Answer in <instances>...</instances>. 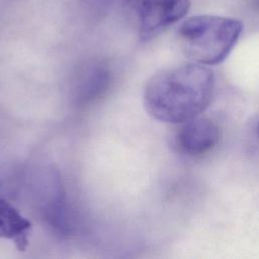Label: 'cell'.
<instances>
[{"label": "cell", "mask_w": 259, "mask_h": 259, "mask_svg": "<svg viewBox=\"0 0 259 259\" xmlns=\"http://www.w3.org/2000/svg\"><path fill=\"white\" fill-rule=\"evenodd\" d=\"M213 91L214 76L208 68L182 65L151 77L145 87L144 104L154 118L181 123L201 113L208 106Z\"/></svg>", "instance_id": "obj_1"}, {"label": "cell", "mask_w": 259, "mask_h": 259, "mask_svg": "<svg viewBox=\"0 0 259 259\" xmlns=\"http://www.w3.org/2000/svg\"><path fill=\"white\" fill-rule=\"evenodd\" d=\"M243 30L234 18L197 15L187 18L178 34L184 54L198 64L215 65L223 62L236 46Z\"/></svg>", "instance_id": "obj_2"}, {"label": "cell", "mask_w": 259, "mask_h": 259, "mask_svg": "<svg viewBox=\"0 0 259 259\" xmlns=\"http://www.w3.org/2000/svg\"><path fill=\"white\" fill-rule=\"evenodd\" d=\"M124 8L138 23L142 40H148L183 18L189 0H123Z\"/></svg>", "instance_id": "obj_3"}, {"label": "cell", "mask_w": 259, "mask_h": 259, "mask_svg": "<svg viewBox=\"0 0 259 259\" xmlns=\"http://www.w3.org/2000/svg\"><path fill=\"white\" fill-rule=\"evenodd\" d=\"M220 139L218 124L206 117H193L180 127L177 144L189 156H201L211 151Z\"/></svg>", "instance_id": "obj_4"}, {"label": "cell", "mask_w": 259, "mask_h": 259, "mask_svg": "<svg viewBox=\"0 0 259 259\" xmlns=\"http://www.w3.org/2000/svg\"><path fill=\"white\" fill-rule=\"evenodd\" d=\"M30 232L31 223L9 202L0 199V239L9 240L19 251H24Z\"/></svg>", "instance_id": "obj_5"}, {"label": "cell", "mask_w": 259, "mask_h": 259, "mask_svg": "<svg viewBox=\"0 0 259 259\" xmlns=\"http://www.w3.org/2000/svg\"><path fill=\"white\" fill-rule=\"evenodd\" d=\"M258 130H259V126H258Z\"/></svg>", "instance_id": "obj_6"}]
</instances>
